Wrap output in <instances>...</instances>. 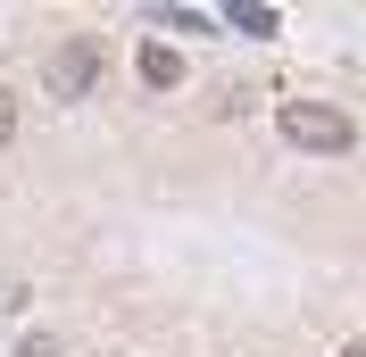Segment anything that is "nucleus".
<instances>
[{
  "instance_id": "nucleus-5",
  "label": "nucleus",
  "mask_w": 366,
  "mask_h": 357,
  "mask_svg": "<svg viewBox=\"0 0 366 357\" xmlns=\"http://www.w3.org/2000/svg\"><path fill=\"white\" fill-rule=\"evenodd\" d=\"M17 357H59V341H50V333H25V341H17Z\"/></svg>"
},
{
  "instance_id": "nucleus-4",
  "label": "nucleus",
  "mask_w": 366,
  "mask_h": 357,
  "mask_svg": "<svg viewBox=\"0 0 366 357\" xmlns=\"http://www.w3.org/2000/svg\"><path fill=\"white\" fill-rule=\"evenodd\" d=\"M225 25H242V34H258V42H267V34H274V25H283V17H274L267 0H242V9H233Z\"/></svg>"
},
{
  "instance_id": "nucleus-7",
  "label": "nucleus",
  "mask_w": 366,
  "mask_h": 357,
  "mask_svg": "<svg viewBox=\"0 0 366 357\" xmlns=\"http://www.w3.org/2000/svg\"><path fill=\"white\" fill-rule=\"evenodd\" d=\"M342 357H366V341H350V349H342Z\"/></svg>"
},
{
  "instance_id": "nucleus-6",
  "label": "nucleus",
  "mask_w": 366,
  "mask_h": 357,
  "mask_svg": "<svg viewBox=\"0 0 366 357\" xmlns=\"http://www.w3.org/2000/svg\"><path fill=\"white\" fill-rule=\"evenodd\" d=\"M9 141H17V100L0 91V150H9Z\"/></svg>"
},
{
  "instance_id": "nucleus-3",
  "label": "nucleus",
  "mask_w": 366,
  "mask_h": 357,
  "mask_svg": "<svg viewBox=\"0 0 366 357\" xmlns=\"http://www.w3.org/2000/svg\"><path fill=\"white\" fill-rule=\"evenodd\" d=\"M134 67H142V84L175 91V84H183V50H175V42H142V59H134Z\"/></svg>"
},
{
  "instance_id": "nucleus-1",
  "label": "nucleus",
  "mask_w": 366,
  "mask_h": 357,
  "mask_svg": "<svg viewBox=\"0 0 366 357\" xmlns=\"http://www.w3.org/2000/svg\"><path fill=\"white\" fill-rule=\"evenodd\" d=\"M274 125H283V141H292V150H317V158H342L350 141H358V125H350L342 109H325V100H283V116H274Z\"/></svg>"
},
{
  "instance_id": "nucleus-2",
  "label": "nucleus",
  "mask_w": 366,
  "mask_h": 357,
  "mask_svg": "<svg viewBox=\"0 0 366 357\" xmlns=\"http://www.w3.org/2000/svg\"><path fill=\"white\" fill-rule=\"evenodd\" d=\"M100 67H109V50L92 42V34H75V42L50 50V91H59V100H84V91L100 84Z\"/></svg>"
}]
</instances>
